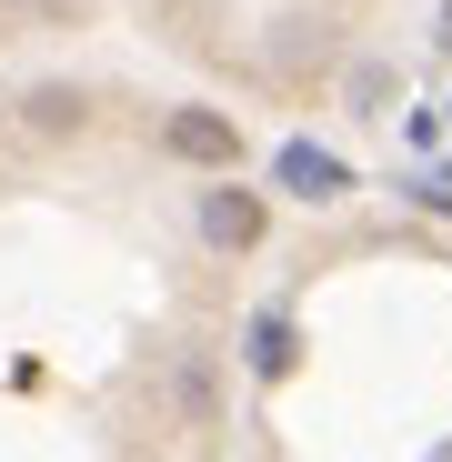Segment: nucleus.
<instances>
[{
	"instance_id": "nucleus-5",
	"label": "nucleus",
	"mask_w": 452,
	"mask_h": 462,
	"mask_svg": "<svg viewBox=\"0 0 452 462\" xmlns=\"http://www.w3.org/2000/svg\"><path fill=\"white\" fill-rule=\"evenodd\" d=\"M70 111H81L70 91H31V121H41V131H70Z\"/></svg>"
},
{
	"instance_id": "nucleus-6",
	"label": "nucleus",
	"mask_w": 452,
	"mask_h": 462,
	"mask_svg": "<svg viewBox=\"0 0 452 462\" xmlns=\"http://www.w3.org/2000/svg\"><path fill=\"white\" fill-rule=\"evenodd\" d=\"M252 362H262V372H281V362H291V352H281V322H252Z\"/></svg>"
},
{
	"instance_id": "nucleus-8",
	"label": "nucleus",
	"mask_w": 452,
	"mask_h": 462,
	"mask_svg": "<svg viewBox=\"0 0 452 462\" xmlns=\"http://www.w3.org/2000/svg\"><path fill=\"white\" fill-rule=\"evenodd\" d=\"M442 121H452V101H442Z\"/></svg>"
},
{
	"instance_id": "nucleus-4",
	"label": "nucleus",
	"mask_w": 452,
	"mask_h": 462,
	"mask_svg": "<svg viewBox=\"0 0 452 462\" xmlns=\"http://www.w3.org/2000/svg\"><path fill=\"white\" fill-rule=\"evenodd\" d=\"M171 402H181L191 422H211V362H201V352H181V362H171Z\"/></svg>"
},
{
	"instance_id": "nucleus-7",
	"label": "nucleus",
	"mask_w": 452,
	"mask_h": 462,
	"mask_svg": "<svg viewBox=\"0 0 452 462\" xmlns=\"http://www.w3.org/2000/svg\"><path fill=\"white\" fill-rule=\"evenodd\" d=\"M11 11H31V21H60V11H70V0H11Z\"/></svg>"
},
{
	"instance_id": "nucleus-2",
	"label": "nucleus",
	"mask_w": 452,
	"mask_h": 462,
	"mask_svg": "<svg viewBox=\"0 0 452 462\" xmlns=\"http://www.w3.org/2000/svg\"><path fill=\"white\" fill-rule=\"evenodd\" d=\"M201 231H211V242H221V252H242V242H252V231H262V211H252L242 191H211V201H201Z\"/></svg>"
},
{
	"instance_id": "nucleus-3",
	"label": "nucleus",
	"mask_w": 452,
	"mask_h": 462,
	"mask_svg": "<svg viewBox=\"0 0 452 462\" xmlns=\"http://www.w3.org/2000/svg\"><path fill=\"white\" fill-rule=\"evenodd\" d=\"M171 151H181V162H232V121L181 111V121H171Z\"/></svg>"
},
{
	"instance_id": "nucleus-1",
	"label": "nucleus",
	"mask_w": 452,
	"mask_h": 462,
	"mask_svg": "<svg viewBox=\"0 0 452 462\" xmlns=\"http://www.w3.org/2000/svg\"><path fill=\"white\" fill-rule=\"evenodd\" d=\"M272 171H281L291 201H332V191H342V162H332V151H312V141H281V162H272Z\"/></svg>"
}]
</instances>
